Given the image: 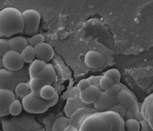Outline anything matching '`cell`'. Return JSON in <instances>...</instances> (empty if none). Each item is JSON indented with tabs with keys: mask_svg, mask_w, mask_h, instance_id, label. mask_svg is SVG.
<instances>
[{
	"mask_svg": "<svg viewBox=\"0 0 153 131\" xmlns=\"http://www.w3.org/2000/svg\"><path fill=\"white\" fill-rule=\"evenodd\" d=\"M125 121L112 111L99 112L86 118L79 131H123Z\"/></svg>",
	"mask_w": 153,
	"mask_h": 131,
	"instance_id": "1",
	"label": "cell"
},
{
	"mask_svg": "<svg viewBox=\"0 0 153 131\" xmlns=\"http://www.w3.org/2000/svg\"><path fill=\"white\" fill-rule=\"evenodd\" d=\"M24 28L22 13L13 7L0 10V36L10 37L23 33Z\"/></svg>",
	"mask_w": 153,
	"mask_h": 131,
	"instance_id": "2",
	"label": "cell"
},
{
	"mask_svg": "<svg viewBox=\"0 0 153 131\" xmlns=\"http://www.w3.org/2000/svg\"><path fill=\"white\" fill-rule=\"evenodd\" d=\"M117 100L118 103L126 109L125 121L128 119H135L140 121L143 119L140 113V107L137 98L128 88L120 91Z\"/></svg>",
	"mask_w": 153,
	"mask_h": 131,
	"instance_id": "3",
	"label": "cell"
},
{
	"mask_svg": "<svg viewBox=\"0 0 153 131\" xmlns=\"http://www.w3.org/2000/svg\"><path fill=\"white\" fill-rule=\"evenodd\" d=\"M59 95L57 93L52 99L46 100L36 98L32 93L22 98V103L23 109L28 113L42 114L45 112L50 107L54 106L58 102Z\"/></svg>",
	"mask_w": 153,
	"mask_h": 131,
	"instance_id": "4",
	"label": "cell"
},
{
	"mask_svg": "<svg viewBox=\"0 0 153 131\" xmlns=\"http://www.w3.org/2000/svg\"><path fill=\"white\" fill-rule=\"evenodd\" d=\"M121 90L120 83L115 84L107 90L102 91L98 99L93 104V107L98 112L109 111L118 103L117 96Z\"/></svg>",
	"mask_w": 153,
	"mask_h": 131,
	"instance_id": "5",
	"label": "cell"
},
{
	"mask_svg": "<svg viewBox=\"0 0 153 131\" xmlns=\"http://www.w3.org/2000/svg\"><path fill=\"white\" fill-rule=\"evenodd\" d=\"M24 28L23 34L27 36H33L36 34L39 29L41 15L34 9H27L22 13Z\"/></svg>",
	"mask_w": 153,
	"mask_h": 131,
	"instance_id": "6",
	"label": "cell"
},
{
	"mask_svg": "<svg viewBox=\"0 0 153 131\" xmlns=\"http://www.w3.org/2000/svg\"><path fill=\"white\" fill-rule=\"evenodd\" d=\"M2 64L6 69L12 71L21 70L24 65V62L21 53L18 52L9 50L2 58Z\"/></svg>",
	"mask_w": 153,
	"mask_h": 131,
	"instance_id": "7",
	"label": "cell"
},
{
	"mask_svg": "<svg viewBox=\"0 0 153 131\" xmlns=\"http://www.w3.org/2000/svg\"><path fill=\"white\" fill-rule=\"evenodd\" d=\"M86 66L95 70L103 69L105 65L106 59L103 54L95 50H89L84 58Z\"/></svg>",
	"mask_w": 153,
	"mask_h": 131,
	"instance_id": "8",
	"label": "cell"
},
{
	"mask_svg": "<svg viewBox=\"0 0 153 131\" xmlns=\"http://www.w3.org/2000/svg\"><path fill=\"white\" fill-rule=\"evenodd\" d=\"M99 112L94 107H83L77 109L69 117L70 125L79 130L81 124L86 118L94 113Z\"/></svg>",
	"mask_w": 153,
	"mask_h": 131,
	"instance_id": "9",
	"label": "cell"
},
{
	"mask_svg": "<svg viewBox=\"0 0 153 131\" xmlns=\"http://www.w3.org/2000/svg\"><path fill=\"white\" fill-rule=\"evenodd\" d=\"M17 83L18 77L15 71H10L6 68H0V89L12 90L18 84Z\"/></svg>",
	"mask_w": 153,
	"mask_h": 131,
	"instance_id": "10",
	"label": "cell"
},
{
	"mask_svg": "<svg viewBox=\"0 0 153 131\" xmlns=\"http://www.w3.org/2000/svg\"><path fill=\"white\" fill-rule=\"evenodd\" d=\"M15 99L14 92L9 89H0V116L4 117L9 114L10 104Z\"/></svg>",
	"mask_w": 153,
	"mask_h": 131,
	"instance_id": "11",
	"label": "cell"
},
{
	"mask_svg": "<svg viewBox=\"0 0 153 131\" xmlns=\"http://www.w3.org/2000/svg\"><path fill=\"white\" fill-rule=\"evenodd\" d=\"M101 93L102 90L98 87L91 85L84 90L80 91L79 96L81 101L85 104L93 105L96 101L98 99Z\"/></svg>",
	"mask_w": 153,
	"mask_h": 131,
	"instance_id": "12",
	"label": "cell"
},
{
	"mask_svg": "<svg viewBox=\"0 0 153 131\" xmlns=\"http://www.w3.org/2000/svg\"><path fill=\"white\" fill-rule=\"evenodd\" d=\"M35 51L36 58L48 62L51 59L53 58L54 51L52 47L45 42L39 44L34 47Z\"/></svg>",
	"mask_w": 153,
	"mask_h": 131,
	"instance_id": "13",
	"label": "cell"
},
{
	"mask_svg": "<svg viewBox=\"0 0 153 131\" xmlns=\"http://www.w3.org/2000/svg\"><path fill=\"white\" fill-rule=\"evenodd\" d=\"M140 113L153 130V93L144 99L140 108Z\"/></svg>",
	"mask_w": 153,
	"mask_h": 131,
	"instance_id": "14",
	"label": "cell"
},
{
	"mask_svg": "<svg viewBox=\"0 0 153 131\" xmlns=\"http://www.w3.org/2000/svg\"><path fill=\"white\" fill-rule=\"evenodd\" d=\"M36 77L39 78L47 85H52V84L57 79V74L54 68L51 64H46L44 68L39 73Z\"/></svg>",
	"mask_w": 153,
	"mask_h": 131,
	"instance_id": "15",
	"label": "cell"
},
{
	"mask_svg": "<svg viewBox=\"0 0 153 131\" xmlns=\"http://www.w3.org/2000/svg\"><path fill=\"white\" fill-rule=\"evenodd\" d=\"M83 107H94L92 105H88L83 103L79 96L68 99L65 107V112L67 117L69 118L74 112Z\"/></svg>",
	"mask_w": 153,
	"mask_h": 131,
	"instance_id": "16",
	"label": "cell"
},
{
	"mask_svg": "<svg viewBox=\"0 0 153 131\" xmlns=\"http://www.w3.org/2000/svg\"><path fill=\"white\" fill-rule=\"evenodd\" d=\"M10 50H13L21 53L28 45L27 39L23 36L13 37L9 40Z\"/></svg>",
	"mask_w": 153,
	"mask_h": 131,
	"instance_id": "17",
	"label": "cell"
},
{
	"mask_svg": "<svg viewBox=\"0 0 153 131\" xmlns=\"http://www.w3.org/2000/svg\"><path fill=\"white\" fill-rule=\"evenodd\" d=\"M28 84L29 85V87L32 94L35 96H36V98H41L40 96L41 89L43 86L47 84L38 77L30 78Z\"/></svg>",
	"mask_w": 153,
	"mask_h": 131,
	"instance_id": "18",
	"label": "cell"
},
{
	"mask_svg": "<svg viewBox=\"0 0 153 131\" xmlns=\"http://www.w3.org/2000/svg\"><path fill=\"white\" fill-rule=\"evenodd\" d=\"M46 64L47 63L45 61L38 59L33 61L29 67V75L30 78L36 77Z\"/></svg>",
	"mask_w": 153,
	"mask_h": 131,
	"instance_id": "19",
	"label": "cell"
},
{
	"mask_svg": "<svg viewBox=\"0 0 153 131\" xmlns=\"http://www.w3.org/2000/svg\"><path fill=\"white\" fill-rule=\"evenodd\" d=\"M57 94L54 87L50 85H46L42 87L40 91L41 98L46 100L52 99Z\"/></svg>",
	"mask_w": 153,
	"mask_h": 131,
	"instance_id": "20",
	"label": "cell"
},
{
	"mask_svg": "<svg viewBox=\"0 0 153 131\" xmlns=\"http://www.w3.org/2000/svg\"><path fill=\"white\" fill-rule=\"evenodd\" d=\"M20 53L24 62L31 63L35 60L34 48L31 45H27Z\"/></svg>",
	"mask_w": 153,
	"mask_h": 131,
	"instance_id": "21",
	"label": "cell"
},
{
	"mask_svg": "<svg viewBox=\"0 0 153 131\" xmlns=\"http://www.w3.org/2000/svg\"><path fill=\"white\" fill-rule=\"evenodd\" d=\"M70 125L69 118L60 117L58 118L54 122L52 131H63V130Z\"/></svg>",
	"mask_w": 153,
	"mask_h": 131,
	"instance_id": "22",
	"label": "cell"
},
{
	"mask_svg": "<svg viewBox=\"0 0 153 131\" xmlns=\"http://www.w3.org/2000/svg\"><path fill=\"white\" fill-rule=\"evenodd\" d=\"M30 90L29 85L27 82H21L15 87V93L16 95L20 98H23L24 96L27 95L29 93V91Z\"/></svg>",
	"mask_w": 153,
	"mask_h": 131,
	"instance_id": "23",
	"label": "cell"
},
{
	"mask_svg": "<svg viewBox=\"0 0 153 131\" xmlns=\"http://www.w3.org/2000/svg\"><path fill=\"white\" fill-rule=\"evenodd\" d=\"M125 130L126 131H140L141 124L135 119H128L125 121Z\"/></svg>",
	"mask_w": 153,
	"mask_h": 131,
	"instance_id": "24",
	"label": "cell"
},
{
	"mask_svg": "<svg viewBox=\"0 0 153 131\" xmlns=\"http://www.w3.org/2000/svg\"><path fill=\"white\" fill-rule=\"evenodd\" d=\"M23 108V105L21 101L19 100L15 99L10 105L9 112L14 116L18 115L22 112Z\"/></svg>",
	"mask_w": 153,
	"mask_h": 131,
	"instance_id": "25",
	"label": "cell"
},
{
	"mask_svg": "<svg viewBox=\"0 0 153 131\" xmlns=\"http://www.w3.org/2000/svg\"><path fill=\"white\" fill-rule=\"evenodd\" d=\"M103 76H107L111 78L116 84L120 83L121 80V73L116 68H112L110 70H108L106 72L103 73Z\"/></svg>",
	"mask_w": 153,
	"mask_h": 131,
	"instance_id": "26",
	"label": "cell"
},
{
	"mask_svg": "<svg viewBox=\"0 0 153 131\" xmlns=\"http://www.w3.org/2000/svg\"><path fill=\"white\" fill-rule=\"evenodd\" d=\"M115 84V82L111 78L103 76H102L99 81V86L102 91L108 90Z\"/></svg>",
	"mask_w": 153,
	"mask_h": 131,
	"instance_id": "27",
	"label": "cell"
},
{
	"mask_svg": "<svg viewBox=\"0 0 153 131\" xmlns=\"http://www.w3.org/2000/svg\"><path fill=\"white\" fill-rule=\"evenodd\" d=\"M27 39L28 45H31L32 47H34L36 45L45 42V38L42 34H36L30 38H27Z\"/></svg>",
	"mask_w": 153,
	"mask_h": 131,
	"instance_id": "28",
	"label": "cell"
},
{
	"mask_svg": "<svg viewBox=\"0 0 153 131\" xmlns=\"http://www.w3.org/2000/svg\"><path fill=\"white\" fill-rule=\"evenodd\" d=\"M9 50V41L6 39H0V58H2Z\"/></svg>",
	"mask_w": 153,
	"mask_h": 131,
	"instance_id": "29",
	"label": "cell"
},
{
	"mask_svg": "<svg viewBox=\"0 0 153 131\" xmlns=\"http://www.w3.org/2000/svg\"><path fill=\"white\" fill-rule=\"evenodd\" d=\"M109 111H112L117 113L125 121V117L126 113V109L125 108V107L121 104H117V105H116L115 106H114L113 108L111 109Z\"/></svg>",
	"mask_w": 153,
	"mask_h": 131,
	"instance_id": "30",
	"label": "cell"
},
{
	"mask_svg": "<svg viewBox=\"0 0 153 131\" xmlns=\"http://www.w3.org/2000/svg\"><path fill=\"white\" fill-rule=\"evenodd\" d=\"M90 85H91V82L90 81V78H88L85 79H82L81 81H80L78 83L77 87L79 91H81L84 90V89H85Z\"/></svg>",
	"mask_w": 153,
	"mask_h": 131,
	"instance_id": "31",
	"label": "cell"
},
{
	"mask_svg": "<svg viewBox=\"0 0 153 131\" xmlns=\"http://www.w3.org/2000/svg\"><path fill=\"white\" fill-rule=\"evenodd\" d=\"M139 122L141 124L140 131H153V130L149 125L148 123L146 120L143 119L140 121Z\"/></svg>",
	"mask_w": 153,
	"mask_h": 131,
	"instance_id": "32",
	"label": "cell"
},
{
	"mask_svg": "<svg viewBox=\"0 0 153 131\" xmlns=\"http://www.w3.org/2000/svg\"><path fill=\"white\" fill-rule=\"evenodd\" d=\"M102 77V76H91L89 77L91 82V85L97 86V87L99 88L100 90H101V89L99 86V81Z\"/></svg>",
	"mask_w": 153,
	"mask_h": 131,
	"instance_id": "33",
	"label": "cell"
},
{
	"mask_svg": "<svg viewBox=\"0 0 153 131\" xmlns=\"http://www.w3.org/2000/svg\"><path fill=\"white\" fill-rule=\"evenodd\" d=\"M63 131H79V130L77 129L76 128H75V127L69 125L63 130Z\"/></svg>",
	"mask_w": 153,
	"mask_h": 131,
	"instance_id": "34",
	"label": "cell"
},
{
	"mask_svg": "<svg viewBox=\"0 0 153 131\" xmlns=\"http://www.w3.org/2000/svg\"><path fill=\"white\" fill-rule=\"evenodd\" d=\"M0 66H3V64H2V58H0Z\"/></svg>",
	"mask_w": 153,
	"mask_h": 131,
	"instance_id": "35",
	"label": "cell"
},
{
	"mask_svg": "<svg viewBox=\"0 0 153 131\" xmlns=\"http://www.w3.org/2000/svg\"><path fill=\"white\" fill-rule=\"evenodd\" d=\"M125 131V130H124V131Z\"/></svg>",
	"mask_w": 153,
	"mask_h": 131,
	"instance_id": "36",
	"label": "cell"
}]
</instances>
